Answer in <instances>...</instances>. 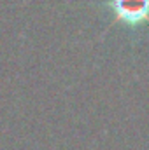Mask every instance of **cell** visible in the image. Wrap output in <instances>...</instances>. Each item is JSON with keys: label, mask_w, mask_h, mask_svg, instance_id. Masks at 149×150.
<instances>
[{"label": "cell", "mask_w": 149, "mask_h": 150, "mask_svg": "<svg viewBox=\"0 0 149 150\" xmlns=\"http://www.w3.org/2000/svg\"><path fill=\"white\" fill-rule=\"evenodd\" d=\"M112 9L117 21L139 25L149 18V0H112Z\"/></svg>", "instance_id": "6da1fadb"}]
</instances>
